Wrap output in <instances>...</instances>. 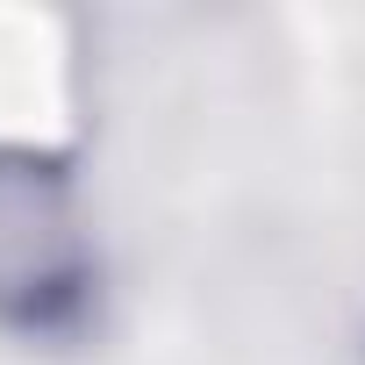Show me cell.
I'll return each instance as SVG.
<instances>
[{
	"mask_svg": "<svg viewBox=\"0 0 365 365\" xmlns=\"http://www.w3.org/2000/svg\"><path fill=\"white\" fill-rule=\"evenodd\" d=\"M101 308V244L72 172L36 150H0V329L72 344Z\"/></svg>",
	"mask_w": 365,
	"mask_h": 365,
	"instance_id": "cell-1",
	"label": "cell"
}]
</instances>
